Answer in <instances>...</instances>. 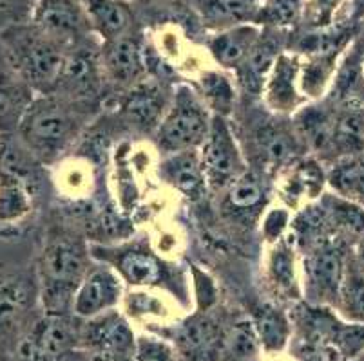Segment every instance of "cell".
<instances>
[{"label": "cell", "instance_id": "6da1fadb", "mask_svg": "<svg viewBox=\"0 0 364 361\" xmlns=\"http://www.w3.org/2000/svg\"><path fill=\"white\" fill-rule=\"evenodd\" d=\"M91 109V105L78 104L58 92L36 96L16 134L42 163H55L84 130Z\"/></svg>", "mask_w": 364, "mask_h": 361}, {"label": "cell", "instance_id": "7a4b0ae2", "mask_svg": "<svg viewBox=\"0 0 364 361\" xmlns=\"http://www.w3.org/2000/svg\"><path fill=\"white\" fill-rule=\"evenodd\" d=\"M0 42L6 62L36 96L55 94L58 91L71 45L42 31L31 20L8 26L0 35Z\"/></svg>", "mask_w": 364, "mask_h": 361}, {"label": "cell", "instance_id": "3957f363", "mask_svg": "<svg viewBox=\"0 0 364 361\" xmlns=\"http://www.w3.org/2000/svg\"><path fill=\"white\" fill-rule=\"evenodd\" d=\"M91 251L82 238L55 233L46 240L38 260V287L46 314L73 313L75 294L89 273Z\"/></svg>", "mask_w": 364, "mask_h": 361}, {"label": "cell", "instance_id": "277c9868", "mask_svg": "<svg viewBox=\"0 0 364 361\" xmlns=\"http://www.w3.org/2000/svg\"><path fill=\"white\" fill-rule=\"evenodd\" d=\"M213 123V114L200 94L188 85H180L156 128V141L165 154L198 150Z\"/></svg>", "mask_w": 364, "mask_h": 361}, {"label": "cell", "instance_id": "5b68a950", "mask_svg": "<svg viewBox=\"0 0 364 361\" xmlns=\"http://www.w3.org/2000/svg\"><path fill=\"white\" fill-rule=\"evenodd\" d=\"M105 79L107 78L102 64V40L97 35H91L69 48L56 92L78 104L97 107Z\"/></svg>", "mask_w": 364, "mask_h": 361}, {"label": "cell", "instance_id": "8992f818", "mask_svg": "<svg viewBox=\"0 0 364 361\" xmlns=\"http://www.w3.org/2000/svg\"><path fill=\"white\" fill-rule=\"evenodd\" d=\"M350 255L337 237L304 250L303 274L304 294L316 306L336 307L341 284L344 280Z\"/></svg>", "mask_w": 364, "mask_h": 361}, {"label": "cell", "instance_id": "52a82bcc", "mask_svg": "<svg viewBox=\"0 0 364 361\" xmlns=\"http://www.w3.org/2000/svg\"><path fill=\"white\" fill-rule=\"evenodd\" d=\"M200 148L207 187L213 190L225 191L248 170L243 152L227 118L213 116V123Z\"/></svg>", "mask_w": 364, "mask_h": 361}, {"label": "cell", "instance_id": "ba28073f", "mask_svg": "<svg viewBox=\"0 0 364 361\" xmlns=\"http://www.w3.org/2000/svg\"><path fill=\"white\" fill-rule=\"evenodd\" d=\"M102 64L105 78L118 87H132L147 78V45L140 29L111 42H102Z\"/></svg>", "mask_w": 364, "mask_h": 361}, {"label": "cell", "instance_id": "9c48e42d", "mask_svg": "<svg viewBox=\"0 0 364 361\" xmlns=\"http://www.w3.org/2000/svg\"><path fill=\"white\" fill-rule=\"evenodd\" d=\"M31 22L68 45L95 35L82 0H35Z\"/></svg>", "mask_w": 364, "mask_h": 361}, {"label": "cell", "instance_id": "30bf717a", "mask_svg": "<svg viewBox=\"0 0 364 361\" xmlns=\"http://www.w3.org/2000/svg\"><path fill=\"white\" fill-rule=\"evenodd\" d=\"M89 251H91L92 257L100 258L102 262L109 264L120 274L122 280L129 282L131 286H161V282H165L168 277L167 267L161 264L160 258L140 246H92Z\"/></svg>", "mask_w": 364, "mask_h": 361}, {"label": "cell", "instance_id": "8fae6325", "mask_svg": "<svg viewBox=\"0 0 364 361\" xmlns=\"http://www.w3.org/2000/svg\"><path fill=\"white\" fill-rule=\"evenodd\" d=\"M76 340H80V333L68 316L46 314L24 338L21 352L31 361H58L75 349Z\"/></svg>", "mask_w": 364, "mask_h": 361}, {"label": "cell", "instance_id": "7c38bea8", "mask_svg": "<svg viewBox=\"0 0 364 361\" xmlns=\"http://www.w3.org/2000/svg\"><path fill=\"white\" fill-rule=\"evenodd\" d=\"M122 294L124 280L117 271L107 266L92 267L76 289L73 314L85 320L100 316L120 304Z\"/></svg>", "mask_w": 364, "mask_h": 361}, {"label": "cell", "instance_id": "4fadbf2b", "mask_svg": "<svg viewBox=\"0 0 364 361\" xmlns=\"http://www.w3.org/2000/svg\"><path fill=\"white\" fill-rule=\"evenodd\" d=\"M301 56L292 51H284L276 60L272 71L268 74L263 87V98L267 107L276 114H296L306 98L299 87Z\"/></svg>", "mask_w": 364, "mask_h": 361}, {"label": "cell", "instance_id": "5bb4252c", "mask_svg": "<svg viewBox=\"0 0 364 361\" xmlns=\"http://www.w3.org/2000/svg\"><path fill=\"white\" fill-rule=\"evenodd\" d=\"M290 33L292 31L263 28L259 40L256 42L248 58L236 71L237 82L245 92H250L252 96L263 94L264 82L272 71L276 60L284 51H289Z\"/></svg>", "mask_w": 364, "mask_h": 361}, {"label": "cell", "instance_id": "9a60e30c", "mask_svg": "<svg viewBox=\"0 0 364 361\" xmlns=\"http://www.w3.org/2000/svg\"><path fill=\"white\" fill-rule=\"evenodd\" d=\"M364 44L355 38L343 52L332 84L324 96L332 107H364Z\"/></svg>", "mask_w": 364, "mask_h": 361}, {"label": "cell", "instance_id": "2e32d148", "mask_svg": "<svg viewBox=\"0 0 364 361\" xmlns=\"http://www.w3.org/2000/svg\"><path fill=\"white\" fill-rule=\"evenodd\" d=\"M254 152L259 159L261 168L277 170L284 165L296 163L297 154L306 150L301 143L299 135L294 130V125L287 127L277 121H267L261 123L254 130Z\"/></svg>", "mask_w": 364, "mask_h": 361}, {"label": "cell", "instance_id": "e0dca14e", "mask_svg": "<svg viewBox=\"0 0 364 361\" xmlns=\"http://www.w3.org/2000/svg\"><path fill=\"white\" fill-rule=\"evenodd\" d=\"M41 159L18 138V134H0V181L24 184L36 194L42 184Z\"/></svg>", "mask_w": 364, "mask_h": 361}, {"label": "cell", "instance_id": "ac0fdd59", "mask_svg": "<svg viewBox=\"0 0 364 361\" xmlns=\"http://www.w3.org/2000/svg\"><path fill=\"white\" fill-rule=\"evenodd\" d=\"M292 125L306 150L317 155H328L332 147L336 109L328 101L306 104L292 116Z\"/></svg>", "mask_w": 364, "mask_h": 361}, {"label": "cell", "instance_id": "d6986e66", "mask_svg": "<svg viewBox=\"0 0 364 361\" xmlns=\"http://www.w3.org/2000/svg\"><path fill=\"white\" fill-rule=\"evenodd\" d=\"M167 96L161 84L154 78H144L132 87H129L122 112L125 118L141 128H158L168 109Z\"/></svg>", "mask_w": 364, "mask_h": 361}, {"label": "cell", "instance_id": "ffe728a7", "mask_svg": "<svg viewBox=\"0 0 364 361\" xmlns=\"http://www.w3.org/2000/svg\"><path fill=\"white\" fill-rule=\"evenodd\" d=\"M80 340H85L87 345L97 347L102 354L107 356H124L134 352L136 340L132 336L127 322L114 309L100 314V316L89 318L87 327L80 333Z\"/></svg>", "mask_w": 364, "mask_h": 361}, {"label": "cell", "instance_id": "44dd1931", "mask_svg": "<svg viewBox=\"0 0 364 361\" xmlns=\"http://www.w3.org/2000/svg\"><path fill=\"white\" fill-rule=\"evenodd\" d=\"M263 0H191L201 24L210 31H225L256 24Z\"/></svg>", "mask_w": 364, "mask_h": 361}, {"label": "cell", "instance_id": "7402d4cb", "mask_svg": "<svg viewBox=\"0 0 364 361\" xmlns=\"http://www.w3.org/2000/svg\"><path fill=\"white\" fill-rule=\"evenodd\" d=\"M92 31L102 42H111L136 31V15L127 0H82Z\"/></svg>", "mask_w": 364, "mask_h": 361}, {"label": "cell", "instance_id": "603a6c76", "mask_svg": "<svg viewBox=\"0 0 364 361\" xmlns=\"http://www.w3.org/2000/svg\"><path fill=\"white\" fill-rule=\"evenodd\" d=\"M261 31L263 28L257 24H245L218 31L207 40V49L220 67L237 71L259 40Z\"/></svg>", "mask_w": 364, "mask_h": 361}, {"label": "cell", "instance_id": "cb8c5ba5", "mask_svg": "<svg viewBox=\"0 0 364 361\" xmlns=\"http://www.w3.org/2000/svg\"><path fill=\"white\" fill-rule=\"evenodd\" d=\"M36 94L8 64L0 69V134H16Z\"/></svg>", "mask_w": 364, "mask_h": 361}, {"label": "cell", "instance_id": "d4e9b609", "mask_svg": "<svg viewBox=\"0 0 364 361\" xmlns=\"http://www.w3.org/2000/svg\"><path fill=\"white\" fill-rule=\"evenodd\" d=\"M161 177L171 187L176 188L185 197L198 201L207 190V179H205L201 157L198 150H185L168 154L160 165Z\"/></svg>", "mask_w": 364, "mask_h": 361}, {"label": "cell", "instance_id": "484cf974", "mask_svg": "<svg viewBox=\"0 0 364 361\" xmlns=\"http://www.w3.org/2000/svg\"><path fill=\"white\" fill-rule=\"evenodd\" d=\"M290 167L289 179L281 188L284 201L289 204H297L299 201H306V204L316 203L328 184V170H324L323 165L314 157L301 159Z\"/></svg>", "mask_w": 364, "mask_h": 361}, {"label": "cell", "instance_id": "4316f807", "mask_svg": "<svg viewBox=\"0 0 364 361\" xmlns=\"http://www.w3.org/2000/svg\"><path fill=\"white\" fill-rule=\"evenodd\" d=\"M267 188L257 174L247 170L225 190V210L234 218L254 221L263 213Z\"/></svg>", "mask_w": 364, "mask_h": 361}, {"label": "cell", "instance_id": "83f0119b", "mask_svg": "<svg viewBox=\"0 0 364 361\" xmlns=\"http://www.w3.org/2000/svg\"><path fill=\"white\" fill-rule=\"evenodd\" d=\"M360 154H364V107L336 109V125L328 155L336 163L343 157Z\"/></svg>", "mask_w": 364, "mask_h": 361}, {"label": "cell", "instance_id": "f1b7e54d", "mask_svg": "<svg viewBox=\"0 0 364 361\" xmlns=\"http://www.w3.org/2000/svg\"><path fill=\"white\" fill-rule=\"evenodd\" d=\"M35 287L29 278L9 274L0 278V334L13 329L33 304Z\"/></svg>", "mask_w": 364, "mask_h": 361}, {"label": "cell", "instance_id": "f546056e", "mask_svg": "<svg viewBox=\"0 0 364 361\" xmlns=\"http://www.w3.org/2000/svg\"><path fill=\"white\" fill-rule=\"evenodd\" d=\"M296 250L297 243L290 231L281 240L272 244V251L268 255V278L283 293H299Z\"/></svg>", "mask_w": 364, "mask_h": 361}, {"label": "cell", "instance_id": "4dcf8cb0", "mask_svg": "<svg viewBox=\"0 0 364 361\" xmlns=\"http://www.w3.org/2000/svg\"><path fill=\"white\" fill-rule=\"evenodd\" d=\"M33 194L24 184L0 181V235L16 233V228L29 218L33 211Z\"/></svg>", "mask_w": 364, "mask_h": 361}, {"label": "cell", "instance_id": "1f68e13d", "mask_svg": "<svg viewBox=\"0 0 364 361\" xmlns=\"http://www.w3.org/2000/svg\"><path fill=\"white\" fill-rule=\"evenodd\" d=\"M328 187L333 194L364 206V154L332 163L328 168Z\"/></svg>", "mask_w": 364, "mask_h": 361}, {"label": "cell", "instance_id": "d6a6232c", "mask_svg": "<svg viewBox=\"0 0 364 361\" xmlns=\"http://www.w3.org/2000/svg\"><path fill=\"white\" fill-rule=\"evenodd\" d=\"M336 311L344 322L364 326V271L357 266L352 255L341 284Z\"/></svg>", "mask_w": 364, "mask_h": 361}, {"label": "cell", "instance_id": "836d02e7", "mask_svg": "<svg viewBox=\"0 0 364 361\" xmlns=\"http://www.w3.org/2000/svg\"><path fill=\"white\" fill-rule=\"evenodd\" d=\"M252 326L256 329L257 340L268 352L283 350L290 336L289 320L277 307L263 304L252 316Z\"/></svg>", "mask_w": 364, "mask_h": 361}, {"label": "cell", "instance_id": "e575fe53", "mask_svg": "<svg viewBox=\"0 0 364 361\" xmlns=\"http://www.w3.org/2000/svg\"><path fill=\"white\" fill-rule=\"evenodd\" d=\"M319 203L328 213L336 233L341 231L346 235H355L359 238L364 237V206L341 197L333 191L321 195Z\"/></svg>", "mask_w": 364, "mask_h": 361}, {"label": "cell", "instance_id": "d590c367", "mask_svg": "<svg viewBox=\"0 0 364 361\" xmlns=\"http://www.w3.org/2000/svg\"><path fill=\"white\" fill-rule=\"evenodd\" d=\"M306 13V0H263L257 26L294 31Z\"/></svg>", "mask_w": 364, "mask_h": 361}, {"label": "cell", "instance_id": "8d00e7d4", "mask_svg": "<svg viewBox=\"0 0 364 361\" xmlns=\"http://www.w3.org/2000/svg\"><path fill=\"white\" fill-rule=\"evenodd\" d=\"M203 101L213 116L228 118L236 105V91L227 74L218 71H207L201 76Z\"/></svg>", "mask_w": 364, "mask_h": 361}, {"label": "cell", "instance_id": "74e56055", "mask_svg": "<svg viewBox=\"0 0 364 361\" xmlns=\"http://www.w3.org/2000/svg\"><path fill=\"white\" fill-rule=\"evenodd\" d=\"M333 343L344 360H357L364 352V326L344 322L333 331Z\"/></svg>", "mask_w": 364, "mask_h": 361}, {"label": "cell", "instance_id": "f35d334b", "mask_svg": "<svg viewBox=\"0 0 364 361\" xmlns=\"http://www.w3.org/2000/svg\"><path fill=\"white\" fill-rule=\"evenodd\" d=\"M134 361H180L176 350L154 336H140L134 349Z\"/></svg>", "mask_w": 364, "mask_h": 361}, {"label": "cell", "instance_id": "ab89813d", "mask_svg": "<svg viewBox=\"0 0 364 361\" xmlns=\"http://www.w3.org/2000/svg\"><path fill=\"white\" fill-rule=\"evenodd\" d=\"M257 345H259V340H257L252 322H240L234 326L232 338H230V349H232L234 356L237 360H252L257 352Z\"/></svg>", "mask_w": 364, "mask_h": 361}, {"label": "cell", "instance_id": "60d3db41", "mask_svg": "<svg viewBox=\"0 0 364 361\" xmlns=\"http://www.w3.org/2000/svg\"><path fill=\"white\" fill-rule=\"evenodd\" d=\"M181 343L187 349V352H193L194 356H207L213 349L214 333L213 327L208 323H193V326L185 327L181 334Z\"/></svg>", "mask_w": 364, "mask_h": 361}, {"label": "cell", "instance_id": "b9f144b4", "mask_svg": "<svg viewBox=\"0 0 364 361\" xmlns=\"http://www.w3.org/2000/svg\"><path fill=\"white\" fill-rule=\"evenodd\" d=\"M290 224V211L287 208H272L263 217V237L268 244H276L287 235Z\"/></svg>", "mask_w": 364, "mask_h": 361}, {"label": "cell", "instance_id": "7bdbcfd3", "mask_svg": "<svg viewBox=\"0 0 364 361\" xmlns=\"http://www.w3.org/2000/svg\"><path fill=\"white\" fill-rule=\"evenodd\" d=\"M31 0H0V13L13 16V18H16V15H22L26 11L31 13Z\"/></svg>", "mask_w": 364, "mask_h": 361}, {"label": "cell", "instance_id": "ee69618b", "mask_svg": "<svg viewBox=\"0 0 364 361\" xmlns=\"http://www.w3.org/2000/svg\"><path fill=\"white\" fill-rule=\"evenodd\" d=\"M346 6H348V15L350 18L359 24L360 20L364 18V0H346Z\"/></svg>", "mask_w": 364, "mask_h": 361}, {"label": "cell", "instance_id": "f6af8a7d", "mask_svg": "<svg viewBox=\"0 0 364 361\" xmlns=\"http://www.w3.org/2000/svg\"><path fill=\"white\" fill-rule=\"evenodd\" d=\"M353 260H355L357 266L364 271V237L359 238V243H357L355 251H353Z\"/></svg>", "mask_w": 364, "mask_h": 361}, {"label": "cell", "instance_id": "bcb514c9", "mask_svg": "<svg viewBox=\"0 0 364 361\" xmlns=\"http://www.w3.org/2000/svg\"><path fill=\"white\" fill-rule=\"evenodd\" d=\"M92 361H127V357L124 356H107V354H102L100 357H97V360Z\"/></svg>", "mask_w": 364, "mask_h": 361}, {"label": "cell", "instance_id": "7dc6e473", "mask_svg": "<svg viewBox=\"0 0 364 361\" xmlns=\"http://www.w3.org/2000/svg\"><path fill=\"white\" fill-rule=\"evenodd\" d=\"M357 38L364 44V18L359 22V28H357Z\"/></svg>", "mask_w": 364, "mask_h": 361}, {"label": "cell", "instance_id": "c3c4849f", "mask_svg": "<svg viewBox=\"0 0 364 361\" xmlns=\"http://www.w3.org/2000/svg\"><path fill=\"white\" fill-rule=\"evenodd\" d=\"M9 18H13V16L4 15V13H0V26H4V20H9Z\"/></svg>", "mask_w": 364, "mask_h": 361}, {"label": "cell", "instance_id": "681fc988", "mask_svg": "<svg viewBox=\"0 0 364 361\" xmlns=\"http://www.w3.org/2000/svg\"><path fill=\"white\" fill-rule=\"evenodd\" d=\"M357 360H359V361H364V352H363V354H360V356H359V357H357Z\"/></svg>", "mask_w": 364, "mask_h": 361}, {"label": "cell", "instance_id": "f907efd6", "mask_svg": "<svg viewBox=\"0 0 364 361\" xmlns=\"http://www.w3.org/2000/svg\"><path fill=\"white\" fill-rule=\"evenodd\" d=\"M363 62H364V51H363Z\"/></svg>", "mask_w": 364, "mask_h": 361}, {"label": "cell", "instance_id": "816d5d0a", "mask_svg": "<svg viewBox=\"0 0 364 361\" xmlns=\"http://www.w3.org/2000/svg\"><path fill=\"white\" fill-rule=\"evenodd\" d=\"M352 361H359V360H352Z\"/></svg>", "mask_w": 364, "mask_h": 361}]
</instances>
